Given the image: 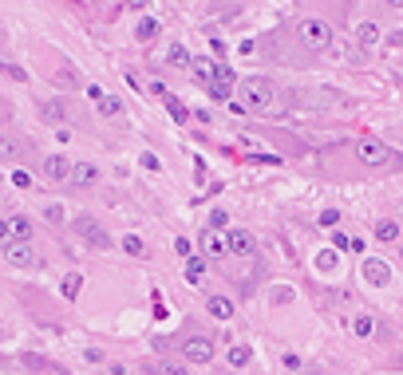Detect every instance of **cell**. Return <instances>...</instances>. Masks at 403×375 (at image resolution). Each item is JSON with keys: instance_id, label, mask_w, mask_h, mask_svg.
<instances>
[{"instance_id": "cell-1", "label": "cell", "mask_w": 403, "mask_h": 375, "mask_svg": "<svg viewBox=\"0 0 403 375\" xmlns=\"http://www.w3.org/2000/svg\"><path fill=\"white\" fill-rule=\"evenodd\" d=\"M237 103H242L245 111H269L273 103H277V87H273L265 75H249L237 83Z\"/></svg>"}, {"instance_id": "cell-2", "label": "cell", "mask_w": 403, "mask_h": 375, "mask_svg": "<svg viewBox=\"0 0 403 375\" xmlns=\"http://www.w3.org/2000/svg\"><path fill=\"white\" fill-rule=\"evenodd\" d=\"M297 39H301L304 48H313V51H324V48H333V28L324 24V20L309 16L297 24Z\"/></svg>"}, {"instance_id": "cell-3", "label": "cell", "mask_w": 403, "mask_h": 375, "mask_svg": "<svg viewBox=\"0 0 403 375\" xmlns=\"http://www.w3.org/2000/svg\"><path fill=\"white\" fill-rule=\"evenodd\" d=\"M75 237H83V241H87L91 249H99V253H103V249H111V233H107L95 217H87V214H75Z\"/></svg>"}, {"instance_id": "cell-4", "label": "cell", "mask_w": 403, "mask_h": 375, "mask_svg": "<svg viewBox=\"0 0 403 375\" xmlns=\"http://www.w3.org/2000/svg\"><path fill=\"white\" fill-rule=\"evenodd\" d=\"M356 158H360L364 166H388L395 158V150L388 142H380V138H360L356 142Z\"/></svg>"}, {"instance_id": "cell-5", "label": "cell", "mask_w": 403, "mask_h": 375, "mask_svg": "<svg viewBox=\"0 0 403 375\" xmlns=\"http://www.w3.org/2000/svg\"><path fill=\"white\" fill-rule=\"evenodd\" d=\"M4 261L12 269H36L40 265V253L28 245V241H4Z\"/></svg>"}, {"instance_id": "cell-6", "label": "cell", "mask_w": 403, "mask_h": 375, "mask_svg": "<svg viewBox=\"0 0 403 375\" xmlns=\"http://www.w3.org/2000/svg\"><path fill=\"white\" fill-rule=\"evenodd\" d=\"M182 355H186L190 364H210L213 359V340L210 336H190V340L182 344Z\"/></svg>"}, {"instance_id": "cell-7", "label": "cell", "mask_w": 403, "mask_h": 375, "mask_svg": "<svg viewBox=\"0 0 403 375\" xmlns=\"http://www.w3.org/2000/svg\"><path fill=\"white\" fill-rule=\"evenodd\" d=\"M225 253H230V237H225L222 229H206V233H202V257L222 261Z\"/></svg>"}, {"instance_id": "cell-8", "label": "cell", "mask_w": 403, "mask_h": 375, "mask_svg": "<svg viewBox=\"0 0 403 375\" xmlns=\"http://www.w3.org/2000/svg\"><path fill=\"white\" fill-rule=\"evenodd\" d=\"M28 154V142H24V135H16V130H0V158H8V162H16V158Z\"/></svg>"}, {"instance_id": "cell-9", "label": "cell", "mask_w": 403, "mask_h": 375, "mask_svg": "<svg viewBox=\"0 0 403 375\" xmlns=\"http://www.w3.org/2000/svg\"><path fill=\"white\" fill-rule=\"evenodd\" d=\"M364 281H368V285H376V288L392 285V269H388V261L368 257V261H364Z\"/></svg>"}, {"instance_id": "cell-10", "label": "cell", "mask_w": 403, "mask_h": 375, "mask_svg": "<svg viewBox=\"0 0 403 375\" xmlns=\"http://www.w3.org/2000/svg\"><path fill=\"white\" fill-rule=\"evenodd\" d=\"M225 237H230V253L233 257H253L257 253V241H253L249 229H230Z\"/></svg>"}, {"instance_id": "cell-11", "label": "cell", "mask_w": 403, "mask_h": 375, "mask_svg": "<svg viewBox=\"0 0 403 375\" xmlns=\"http://www.w3.org/2000/svg\"><path fill=\"white\" fill-rule=\"evenodd\" d=\"M44 178H48V182H63V178H71V162L63 154H48L44 158Z\"/></svg>"}, {"instance_id": "cell-12", "label": "cell", "mask_w": 403, "mask_h": 375, "mask_svg": "<svg viewBox=\"0 0 403 375\" xmlns=\"http://www.w3.org/2000/svg\"><path fill=\"white\" fill-rule=\"evenodd\" d=\"M71 182H75V186H95V182H99V166L75 162V166H71Z\"/></svg>"}, {"instance_id": "cell-13", "label": "cell", "mask_w": 403, "mask_h": 375, "mask_svg": "<svg viewBox=\"0 0 403 375\" xmlns=\"http://www.w3.org/2000/svg\"><path fill=\"white\" fill-rule=\"evenodd\" d=\"M356 44H360V48H376V44H380V24L364 20L360 28H356Z\"/></svg>"}, {"instance_id": "cell-14", "label": "cell", "mask_w": 403, "mask_h": 375, "mask_svg": "<svg viewBox=\"0 0 403 375\" xmlns=\"http://www.w3.org/2000/svg\"><path fill=\"white\" fill-rule=\"evenodd\" d=\"M8 233H12V241H28V237H32V221L24 214H12L8 217Z\"/></svg>"}, {"instance_id": "cell-15", "label": "cell", "mask_w": 403, "mask_h": 375, "mask_svg": "<svg viewBox=\"0 0 403 375\" xmlns=\"http://www.w3.org/2000/svg\"><path fill=\"white\" fill-rule=\"evenodd\" d=\"M40 115H44V123H63V118H68V107H63V99H48L40 107Z\"/></svg>"}, {"instance_id": "cell-16", "label": "cell", "mask_w": 403, "mask_h": 375, "mask_svg": "<svg viewBox=\"0 0 403 375\" xmlns=\"http://www.w3.org/2000/svg\"><path fill=\"white\" fill-rule=\"evenodd\" d=\"M186 281H190V285H202V281H206V257H190V261H186Z\"/></svg>"}, {"instance_id": "cell-17", "label": "cell", "mask_w": 403, "mask_h": 375, "mask_svg": "<svg viewBox=\"0 0 403 375\" xmlns=\"http://www.w3.org/2000/svg\"><path fill=\"white\" fill-rule=\"evenodd\" d=\"M95 107H99V115L103 118H123V103L115 95H103L99 103H95Z\"/></svg>"}, {"instance_id": "cell-18", "label": "cell", "mask_w": 403, "mask_h": 375, "mask_svg": "<svg viewBox=\"0 0 403 375\" xmlns=\"http://www.w3.org/2000/svg\"><path fill=\"white\" fill-rule=\"evenodd\" d=\"M210 316H218V320H230V316H233V305L225 300V296H210Z\"/></svg>"}, {"instance_id": "cell-19", "label": "cell", "mask_w": 403, "mask_h": 375, "mask_svg": "<svg viewBox=\"0 0 403 375\" xmlns=\"http://www.w3.org/2000/svg\"><path fill=\"white\" fill-rule=\"evenodd\" d=\"M135 36H139L142 44H151V39L159 36V20H151V16H147V20H139V28H135Z\"/></svg>"}, {"instance_id": "cell-20", "label": "cell", "mask_w": 403, "mask_h": 375, "mask_svg": "<svg viewBox=\"0 0 403 375\" xmlns=\"http://www.w3.org/2000/svg\"><path fill=\"white\" fill-rule=\"evenodd\" d=\"M166 59H170V68H190V51L182 48V44H170Z\"/></svg>"}, {"instance_id": "cell-21", "label": "cell", "mask_w": 403, "mask_h": 375, "mask_svg": "<svg viewBox=\"0 0 403 375\" xmlns=\"http://www.w3.org/2000/svg\"><path fill=\"white\" fill-rule=\"evenodd\" d=\"M376 237H380V241H395V237H399V226H395L392 217H383V221H376Z\"/></svg>"}, {"instance_id": "cell-22", "label": "cell", "mask_w": 403, "mask_h": 375, "mask_svg": "<svg viewBox=\"0 0 403 375\" xmlns=\"http://www.w3.org/2000/svg\"><path fill=\"white\" fill-rule=\"evenodd\" d=\"M166 111H170V118H174V123H186V118H190L186 103H182V99H174V95H166Z\"/></svg>"}, {"instance_id": "cell-23", "label": "cell", "mask_w": 403, "mask_h": 375, "mask_svg": "<svg viewBox=\"0 0 403 375\" xmlns=\"http://www.w3.org/2000/svg\"><path fill=\"white\" fill-rule=\"evenodd\" d=\"M194 79H198L202 87H213V68H210V63H202V59H198V63H194Z\"/></svg>"}, {"instance_id": "cell-24", "label": "cell", "mask_w": 403, "mask_h": 375, "mask_svg": "<svg viewBox=\"0 0 403 375\" xmlns=\"http://www.w3.org/2000/svg\"><path fill=\"white\" fill-rule=\"evenodd\" d=\"M80 288H83V276H80V273H68V276H63V296H80Z\"/></svg>"}, {"instance_id": "cell-25", "label": "cell", "mask_w": 403, "mask_h": 375, "mask_svg": "<svg viewBox=\"0 0 403 375\" xmlns=\"http://www.w3.org/2000/svg\"><path fill=\"white\" fill-rule=\"evenodd\" d=\"M245 364H249V348L245 344L230 348V367H245Z\"/></svg>"}, {"instance_id": "cell-26", "label": "cell", "mask_w": 403, "mask_h": 375, "mask_svg": "<svg viewBox=\"0 0 403 375\" xmlns=\"http://www.w3.org/2000/svg\"><path fill=\"white\" fill-rule=\"evenodd\" d=\"M213 83H225V87H233V68H230V63H218V68H213Z\"/></svg>"}, {"instance_id": "cell-27", "label": "cell", "mask_w": 403, "mask_h": 375, "mask_svg": "<svg viewBox=\"0 0 403 375\" xmlns=\"http://www.w3.org/2000/svg\"><path fill=\"white\" fill-rule=\"evenodd\" d=\"M123 249H127L131 257H142V253H147V245H142L139 237H123Z\"/></svg>"}, {"instance_id": "cell-28", "label": "cell", "mask_w": 403, "mask_h": 375, "mask_svg": "<svg viewBox=\"0 0 403 375\" xmlns=\"http://www.w3.org/2000/svg\"><path fill=\"white\" fill-rule=\"evenodd\" d=\"M230 226V214H225V209H213L210 214V229H225Z\"/></svg>"}, {"instance_id": "cell-29", "label": "cell", "mask_w": 403, "mask_h": 375, "mask_svg": "<svg viewBox=\"0 0 403 375\" xmlns=\"http://www.w3.org/2000/svg\"><path fill=\"white\" fill-rule=\"evenodd\" d=\"M174 253H178V257H186V261H190V257H194V245H190V241H186V237H178V241H174Z\"/></svg>"}, {"instance_id": "cell-30", "label": "cell", "mask_w": 403, "mask_h": 375, "mask_svg": "<svg viewBox=\"0 0 403 375\" xmlns=\"http://www.w3.org/2000/svg\"><path fill=\"white\" fill-rule=\"evenodd\" d=\"M12 186L28 190V186H32V174H28V170H16V174H12Z\"/></svg>"}, {"instance_id": "cell-31", "label": "cell", "mask_w": 403, "mask_h": 375, "mask_svg": "<svg viewBox=\"0 0 403 375\" xmlns=\"http://www.w3.org/2000/svg\"><path fill=\"white\" fill-rule=\"evenodd\" d=\"M0 71H4V75H12V79H28V75H24V68H16V63H4V59H0Z\"/></svg>"}, {"instance_id": "cell-32", "label": "cell", "mask_w": 403, "mask_h": 375, "mask_svg": "<svg viewBox=\"0 0 403 375\" xmlns=\"http://www.w3.org/2000/svg\"><path fill=\"white\" fill-rule=\"evenodd\" d=\"M336 221H340V209H324V214H321V226H324V229L336 226Z\"/></svg>"}, {"instance_id": "cell-33", "label": "cell", "mask_w": 403, "mask_h": 375, "mask_svg": "<svg viewBox=\"0 0 403 375\" xmlns=\"http://www.w3.org/2000/svg\"><path fill=\"white\" fill-rule=\"evenodd\" d=\"M356 336H368V332H372V320H368V316H356Z\"/></svg>"}, {"instance_id": "cell-34", "label": "cell", "mask_w": 403, "mask_h": 375, "mask_svg": "<svg viewBox=\"0 0 403 375\" xmlns=\"http://www.w3.org/2000/svg\"><path fill=\"white\" fill-rule=\"evenodd\" d=\"M48 221L51 226H63V206H48Z\"/></svg>"}, {"instance_id": "cell-35", "label": "cell", "mask_w": 403, "mask_h": 375, "mask_svg": "<svg viewBox=\"0 0 403 375\" xmlns=\"http://www.w3.org/2000/svg\"><path fill=\"white\" fill-rule=\"evenodd\" d=\"M321 269H336V257L333 253H321V261H316Z\"/></svg>"}, {"instance_id": "cell-36", "label": "cell", "mask_w": 403, "mask_h": 375, "mask_svg": "<svg viewBox=\"0 0 403 375\" xmlns=\"http://www.w3.org/2000/svg\"><path fill=\"white\" fill-rule=\"evenodd\" d=\"M162 375H186V367H182V364H166V367H162Z\"/></svg>"}, {"instance_id": "cell-37", "label": "cell", "mask_w": 403, "mask_h": 375, "mask_svg": "<svg viewBox=\"0 0 403 375\" xmlns=\"http://www.w3.org/2000/svg\"><path fill=\"white\" fill-rule=\"evenodd\" d=\"M388 8H395V12H403V0H383Z\"/></svg>"}, {"instance_id": "cell-38", "label": "cell", "mask_w": 403, "mask_h": 375, "mask_svg": "<svg viewBox=\"0 0 403 375\" xmlns=\"http://www.w3.org/2000/svg\"><path fill=\"white\" fill-rule=\"evenodd\" d=\"M4 237H8V221H0V241H4Z\"/></svg>"}, {"instance_id": "cell-39", "label": "cell", "mask_w": 403, "mask_h": 375, "mask_svg": "<svg viewBox=\"0 0 403 375\" xmlns=\"http://www.w3.org/2000/svg\"><path fill=\"white\" fill-rule=\"evenodd\" d=\"M127 4H135V8H142V4H151V0H127Z\"/></svg>"}]
</instances>
